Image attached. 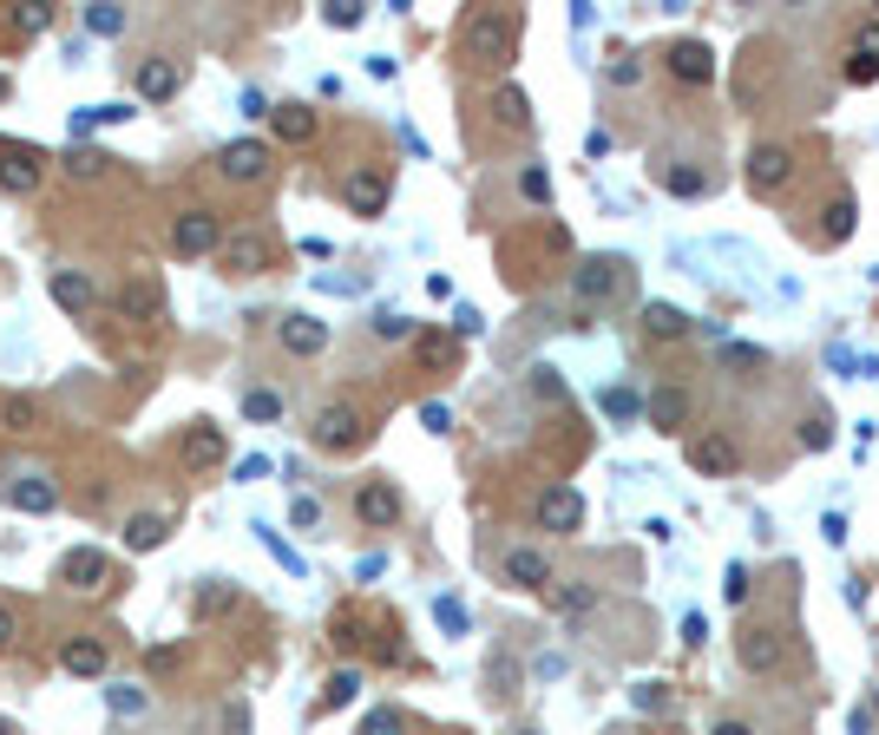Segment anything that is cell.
<instances>
[{
    "label": "cell",
    "mask_w": 879,
    "mask_h": 735,
    "mask_svg": "<svg viewBox=\"0 0 879 735\" xmlns=\"http://www.w3.org/2000/svg\"><path fill=\"white\" fill-rule=\"evenodd\" d=\"M545 598H552V611H558V618H585V611L598 605V592H591V585H552Z\"/></svg>",
    "instance_id": "cell-34"
},
{
    "label": "cell",
    "mask_w": 879,
    "mask_h": 735,
    "mask_svg": "<svg viewBox=\"0 0 879 735\" xmlns=\"http://www.w3.org/2000/svg\"><path fill=\"white\" fill-rule=\"evenodd\" d=\"M217 171H223L230 184H256V177L269 171V145H263V138H230V145L217 151Z\"/></svg>",
    "instance_id": "cell-13"
},
{
    "label": "cell",
    "mask_w": 879,
    "mask_h": 735,
    "mask_svg": "<svg viewBox=\"0 0 879 735\" xmlns=\"http://www.w3.org/2000/svg\"><path fill=\"white\" fill-rule=\"evenodd\" d=\"M118 302H125V315H131V322H158V309H164V289H158L151 276H131Z\"/></svg>",
    "instance_id": "cell-30"
},
{
    "label": "cell",
    "mask_w": 879,
    "mask_h": 735,
    "mask_svg": "<svg viewBox=\"0 0 879 735\" xmlns=\"http://www.w3.org/2000/svg\"><path fill=\"white\" fill-rule=\"evenodd\" d=\"M854 237V197L841 191V197H828V210H821V223H814V243H828V250H841Z\"/></svg>",
    "instance_id": "cell-27"
},
{
    "label": "cell",
    "mask_w": 879,
    "mask_h": 735,
    "mask_svg": "<svg viewBox=\"0 0 879 735\" xmlns=\"http://www.w3.org/2000/svg\"><path fill=\"white\" fill-rule=\"evenodd\" d=\"M663 72H670L676 85H709V79H716L709 39H670V46H663Z\"/></svg>",
    "instance_id": "cell-9"
},
{
    "label": "cell",
    "mask_w": 879,
    "mask_h": 735,
    "mask_svg": "<svg viewBox=\"0 0 879 735\" xmlns=\"http://www.w3.org/2000/svg\"><path fill=\"white\" fill-rule=\"evenodd\" d=\"M355 690H361V670H335V677H328V690H322V710H348V703H355Z\"/></svg>",
    "instance_id": "cell-38"
},
{
    "label": "cell",
    "mask_w": 879,
    "mask_h": 735,
    "mask_svg": "<svg viewBox=\"0 0 879 735\" xmlns=\"http://www.w3.org/2000/svg\"><path fill=\"white\" fill-rule=\"evenodd\" d=\"M493 118H499V131H525L532 125V99L519 85H499L493 92Z\"/></svg>",
    "instance_id": "cell-31"
},
{
    "label": "cell",
    "mask_w": 879,
    "mask_h": 735,
    "mask_svg": "<svg viewBox=\"0 0 879 735\" xmlns=\"http://www.w3.org/2000/svg\"><path fill=\"white\" fill-rule=\"evenodd\" d=\"M414 355H420L427 368H453V361H460V342H453V335H440V329H427V335L414 342Z\"/></svg>",
    "instance_id": "cell-33"
},
{
    "label": "cell",
    "mask_w": 879,
    "mask_h": 735,
    "mask_svg": "<svg viewBox=\"0 0 879 735\" xmlns=\"http://www.w3.org/2000/svg\"><path fill=\"white\" fill-rule=\"evenodd\" d=\"M604 414H611V421H637V414H644V401H637V394H624V388H604Z\"/></svg>",
    "instance_id": "cell-45"
},
{
    "label": "cell",
    "mask_w": 879,
    "mask_h": 735,
    "mask_svg": "<svg viewBox=\"0 0 879 735\" xmlns=\"http://www.w3.org/2000/svg\"><path fill=\"white\" fill-rule=\"evenodd\" d=\"M736 657H742V670H755V677L782 670V631H768V624H742Z\"/></svg>",
    "instance_id": "cell-16"
},
{
    "label": "cell",
    "mask_w": 879,
    "mask_h": 735,
    "mask_svg": "<svg viewBox=\"0 0 879 735\" xmlns=\"http://www.w3.org/2000/svg\"><path fill=\"white\" fill-rule=\"evenodd\" d=\"M59 670L66 677H105V638H66L59 644Z\"/></svg>",
    "instance_id": "cell-24"
},
{
    "label": "cell",
    "mask_w": 879,
    "mask_h": 735,
    "mask_svg": "<svg viewBox=\"0 0 879 735\" xmlns=\"http://www.w3.org/2000/svg\"><path fill=\"white\" fill-rule=\"evenodd\" d=\"M519 197H525V204H545V197H552V177H545L539 164H525V171H519Z\"/></svg>",
    "instance_id": "cell-43"
},
{
    "label": "cell",
    "mask_w": 879,
    "mask_h": 735,
    "mask_svg": "<svg viewBox=\"0 0 879 735\" xmlns=\"http://www.w3.org/2000/svg\"><path fill=\"white\" fill-rule=\"evenodd\" d=\"M355 519L374 526V532L401 526V486H388V480H361V486H355Z\"/></svg>",
    "instance_id": "cell-12"
},
{
    "label": "cell",
    "mask_w": 879,
    "mask_h": 735,
    "mask_svg": "<svg viewBox=\"0 0 879 735\" xmlns=\"http://www.w3.org/2000/svg\"><path fill=\"white\" fill-rule=\"evenodd\" d=\"M230 598H236V592H230V585H223V578H210V585H204V592H197V618H210V611H223V605H230Z\"/></svg>",
    "instance_id": "cell-48"
},
{
    "label": "cell",
    "mask_w": 879,
    "mask_h": 735,
    "mask_svg": "<svg viewBox=\"0 0 879 735\" xmlns=\"http://www.w3.org/2000/svg\"><path fill=\"white\" fill-rule=\"evenodd\" d=\"M171 250H177V256H217V250H223L217 210H177V217H171Z\"/></svg>",
    "instance_id": "cell-7"
},
{
    "label": "cell",
    "mask_w": 879,
    "mask_h": 735,
    "mask_svg": "<svg viewBox=\"0 0 879 735\" xmlns=\"http://www.w3.org/2000/svg\"><path fill=\"white\" fill-rule=\"evenodd\" d=\"M742 177H749V191L755 197H782L788 184H795V145H755L749 151V164H742Z\"/></svg>",
    "instance_id": "cell-3"
},
{
    "label": "cell",
    "mask_w": 879,
    "mask_h": 735,
    "mask_svg": "<svg viewBox=\"0 0 879 735\" xmlns=\"http://www.w3.org/2000/svg\"><path fill=\"white\" fill-rule=\"evenodd\" d=\"M118 118H131V105H79V112H72V138H85V131H99V125H118Z\"/></svg>",
    "instance_id": "cell-35"
},
{
    "label": "cell",
    "mask_w": 879,
    "mask_h": 735,
    "mask_svg": "<svg viewBox=\"0 0 879 735\" xmlns=\"http://www.w3.org/2000/svg\"><path fill=\"white\" fill-rule=\"evenodd\" d=\"M388 197H394V177H388L381 164H355V171L342 177V204H348L355 217H381Z\"/></svg>",
    "instance_id": "cell-6"
},
{
    "label": "cell",
    "mask_w": 879,
    "mask_h": 735,
    "mask_svg": "<svg viewBox=\"0 0 879 735\" xmlns=\"http://www.w3.org/2000/svg\"><path fill=\"white\" fill-rule=\"evenodd\" d=\"M105 703H112L118 716H138V710H144V690H138V684H105Z\"/></svg>",
    "instance_id": "cell-41"
},
{
    "label": "cell",
    "mask_w": 879,
    "mask_h": 735,
    "mask_svg": "<svg viewBox=\"0 0 879 735\" xmlns=\"http://www.w3.org/2000/svg\"><path fill=\"white\" fill-rule=\"evenodd\" d=\"M624 283H631V263H624V256H585V263H578V276H571L578 302H617V296H624Z\"/></svg>",
    "instance_id": "cell-5"
},
{
    "label": "cell",
    "mask_w": 879,
    "mask_h": 735,
    "mask_svg": "<svg viewBox=\"0 0 879 735\" xmlns=\"http://www.w3.org/2000/svg\"><path fill=\"white\" fill-rule=\"evenodd\" d=\"M532 394H539V401H565V381H558V368H545V361H539V368H532Z\"/></svg>",
    "instance_id": "cell-47"
},
{
    "label": "cell",
    "mask_w": 879,
    "mask_h": 735,
    "mask_svg": "<svg viewBox=\"0 0 879 735\" xmlns=\"http://www.w3.org/2000/svg\"><path fill=\"white\" fill-rule=\"evenodd\" d=\"M59 585H72V592H99V585H112V565H105V552H92V545H72V552L59 559Z\"/></svg>",
    "instance_id": "cell-18"
},
{
    "label": "cell",
    "mask_w": 879,
    "mask_h": 735,
    "mask_svg": "<svg viewBox=\"0 0 879 735\" xmlns=\"http://www.w3.org/2000/svg\"><path fill=\"white\" fill-rule=\"evenodd\" d=\"M177 85H184V66L177 59H144L138 66V99L164 105V99H177Z\"/></svg>",
    "instance_id": "cell-23"
},
{
    "label": "cell",
    "mask_w": 879,
    "mask_h": 735,
    "mask_svg": "<svg viewBox=\"0 0 879 735\" xmlns=\"http://www.w3.org/2000/svg\"><path fill=\"white\" fill-rule=\"evenodd\" d=\"M7 644H13V611L0 605V651H7Z\"/></svg>",
    "instance_id": "cell-56"
},
{
    "label": "cell",
    "mask_w": 879,
    "mask_h": 735,
    "mask_svg": "<svg viewBox=\"0 0 879 735\" xmlns=\"http://www.w3.org/2000/svg\"><path fill=\"white\" fill-rule=\"evenodd\" d=\"M460 53L479 72H506L512 53H519V13L512 7H473L466 26H460Z\"/></svg>",
    "instance_id": "cell-1"
},
{
    "label": "cell",
    "mask_w": 879,
    "mask_h": 735,
    "mask_svg": "<svg viewBox=\"0 0 879 735\" xmlns=\"http://www.w3.org/2000/svg\"><path fill=\"white\" fill-rule=\"evenodd\" d=\"M525 735H532V730H525Z\"/></svg>",
    "instance_id": "cell-60"
},
{
    "label": "cell",
    "mask_w": 879,
    "mask_h": 735,
    "mask_svg": "<svg viewBox=\"0 0 879 735\" xmlns=\"http://www.w3.org/2000/svg\"><path fill=\"white\" fill-rule=\"evenodd\" d=\"M420 427H427V434H447V427H453L447 401H427V407H420Z\"/></svg>",
    "instance_id": "cell-50"
},
{
    "label": "cell",
    "mask_w": 879,
    "mask_h": 735,
    "mask_svg": "<svg viewBox=\"0 0 879 735\" xmlns=\"http://www.w3.org/2000/svg\"><path fill=\"white\" fill-rule=\"evenodd\" d=\"M361 735H407V716H401V710H374V716L361 723Z\"/></svg>",
    "instance_id": "cell-49"
},
{
    "label": "cell",
    "mask_w": 879,
    "mask_h": 735,
    "mask_svg": "<svg viewBox=\"0 0 879 735\" xmlns=\"http://www.w3.org/2000/svg\"><path fill=\"white\" fill-rule=\"evenodd\" d=\"M801 447H808V453L834 447V427H828V414H821V407H808V414H801Z\"/></svg>",
    "instance_id": "cell-40"
},
{
    "label": "cell",
    "mask_w": 879,
    "mask_h": 735,
    "mask_svg": "<svg viewBox=\"0 0 879 735\" xmlns=\"http://www.w3.org/2000/svg\"><path fill=\"white\" fill-rule=\"evenodd\" d=\"M289 519L309 532V526H322V506H315V499H296V506H289Z\"/></svg>",
    "instance_id": "cell-53"
},
{
    "label": "cell",
    "mask_w": 879,
    "mask_h": 735,
    "mask_svg": "<svg viewBox=\"0 0 879 735\" xmlns=\"http://www.w3.org/2000/svg\"><path fill=\"white\" fill-rule=\"evenodd\" d=\"M874 710H879V703H874Z\"/></svg>",
    "instance_id": "cell-61"
},
{
    "label": "cell",
    "mask_w": 879,
    "mask_h": 735,
    "mask_svg": "<svg viewBox=\"0 0 879 735\" xmlns=\"http://www.w3.org/2000/svg\"><path fill=\"white\" fill-rule=\"evenodd\" d=\"M506 578H512L519 592H552V559H545L539 545H512V552H506Z\"/></svg>",
    "instance_id": "cell-21"
},
{
    "label": "cell",
    "mask_w": 879,
    "mask_h": 735,
    "mask_svg": "<svg viewBox=\"0 0 879 735\" xmlns=\"http://www.w3.org/2000/svg\"><path fill=\"white\" fill-rule=\"evenodd\" d=\"M0 191L7 197H33L39 191V158L33 151H0Z\"/></svg>",
    "instance_id": "cell-26"
},
{
    "label": "cell",
    "mask_w": 879,
    "mask_h": 735,
    "mask_svg": "<svg viewBox=\"0 0 879 735\" xmlns=\"http://www.w3.org/2000/svg\"><path fill=\"white\" fill-rule=\"evenodd\" d=\"M13 26H20V33H46V26H53V7L26 0V7H13Z\"/></svg>",
    "instance_id": "cell-42"
},
{
    "label": "cell",
    "mask_w": 879,
    "mask_h": 735,
    "mask_svg": "<svg viewBox=\"0 0 879 735\" xmlns=\"http://www.w3.org/2000/svg\"><path fill=\"white\" fill-rule=\"evenodd\" d=\"M716 735H749V723H722Z\"/></svg>",
    "instance_id": "cell-57"
},
{
    "label": "cell",
    "mask_w": 879,
    "mask_h": 735,
    "mask_svg": "<svg viewBox=\"0 0 879 735\" xmlns=\"http://www.w3.org/2000/svg\"><path fill=\"white\" fill-rule=\"evenodd\" d=\"M0 735H20V730H13V723H0Z\"/></svg>",
    "instance_id": "cell-59"
},
{
    "label": "cell",
    "mask_w": 879,
    "mask_h": 735,
    "mask_svg": "<svg viewBox=\"0 0 879 735\" xmlns=\"http://www.w3.org/2000/svg\"><path fill=\"white\" fill-rule=\"evenodd\" d=\"M171 539V519L164 513H131L125 519V552H158Z\"/></svg>",
    "instance_id": "cell-29"
},
{
    "label": "cell",
    "mask_w": 879,
    "mask_h": 735,
    "mask_svg": "<svg viewBox=\"0 0 879 735\" xmlns=\"http://www.w3.org/2000/svg\"><path fill=\"white\" fill-rule=\"evenodd\" d=\"M276 342H282L289 355H302V361H309V355H322V348H328V322H315L309 309H289V315L276 322Z\"/></svg>",
    "instance_id": "cell-14"
},
{
    "label": "cell",
    "mask_w": 879,
    "mask_h": 735,
    "mask_svg": "<svg viewBox=\"0 0 879 735\" xmlns=\"http://www.w3.org/2000/svg\"><path fill=\"white\" fill-rule=\"evenodd\" d=\"M722 592H729V605H749V565H729V585Z\"/></svg>",
    "instance_id": "cell-52"
},
{
    "label": "cell",
    "mask_w": 879,
    "mask_h": 735,
    "mask_svg": "<svg viewBox=\"0 0 879 735\" xmlns=\"http://www.w3.org/2000/svg\"><path fill=\"white\" fill-rule=\"evenodd\" d=\"M847 79L854 85H874L879 79V20H860V33L847 46Z\"/></svg>",
    "instance_id": "cell-22"
},
{
    "label": "cell",
    "mask_w": 879,
    "mask_h": 735,
    "mask_svg": "<svg viewBox=\"0 0 879 735\" xmlns=\"http://www.w3.org/2000/svg\"><path fill=\"white\" fill-rule=\"evenodd\" d=\"M0 499H7L13 513H53V506H59V480H53L46 467H20V473L0 486Z\"/></svg>",
    "instance_id": "cell-8"
},
{
    "label": "cell",
    "mask_w": 879,
    "mask_h": 735,
    "mask_svg": "<svg viewBox=\"0 0 879 735\" xmlns=\"http://www.w3.org/2000/svg\"><path fill=\"white\" fill-rule=\"evenodd\" d=\"M309 440L322 453H355V447H368V414L355 401H322L315 421H309Z\"/></svg>",
    "instance_id": "cell-2"
},
{
    "label": "cell",
    "mask_w": 879,
    "mask_h": 735,
    "mask_svg": "<svg viewBox=\"0 0 879 735\" xmlns=\"http://www.w3.org/2000/svg\"><path fill=\"white\" fill-rule=\"evenodd\" d=\"M46 289H53V302H59L66 315H92V309H99V283L79 276V269H53Z\"/></svg>",
    "instance_id": "cell-19"
},
{
    "label": "cell",
    "mask_w": 879,
    "mask_h": 735,
    "mask_svg": "<svg viewBox=\"0 0 879 735\" xmlns=\"http://www.w3.org/2000/svg\"><path fill=\"white\" fill-rule=\"evenodd\" d=\"M433 611H440V624H447V631H453V638H460V631H466V605H460V598H440V605H433Z\"/></svg>",
    "instance_id": "cell-51"
},
{
    "label": "cell",
    "mask_w": 879,
    "mask_h": 735,
    "mask_svg": "<svg viewBox=\"0 0 879 735\" xmlns=\"http://www.w3.org/2000/svg\"><path fill=\"white\" fill-rule=\"evenodd\" d=\"M690 414H696V401H690L683 388H650V401H644V421H650L657 434H683Z\"/></svg>",
    "instance_id": "cell-17"
},
{
    "label": "cell",
    "mask_w": 879,
    "mask_h": 735,
    "mask_svg": "<svg viewBox=\"0 0 879 735\" xmlns=\"http://www.w3.org/2000/svg\"><path fill=\"white\" fill-rule=\"evenodd\" d=\"M79 20H85V33H99V39H112V33H125V7H105V0H92V7L79 13Z\"/></svg>",
    "instance_id": "cell-36"
},
{
    "label": "cell",
    "mask_w": 879,
    "mask_h": 735,
    "mask_svg": "<svg viewBox=\"0 0 879 735\" xmlns=\"http://www.w3.org/2000/svg\"><path fill=\"white\" fill-rule=\"evenodd\" d=\"M46 427V407H39V394H26V388H13V394H0V434H39Z\"/></svg>",
    "instance_id": "cell-20"
},
{
    "label": "cell",
    "mask_w": 879,
    "mask_h": 735,
    "mask_svg": "<svg viewBox=\"0 0 879 735\" xmlns=\"http://www.w3.org/2000/svg\"><path fill=\"white\" fill-rule=\"evenodd\" d=\"M374 335H381V342H407V335H414V322H407L401 309H381V315H374Z\"/></svg>",
    "instance_id": "cell-44"
},
{
    "label": "cell",
    "mask_w": 879,
    "mask_h": 735,
    "mask_svg": "<svg viewBox=\"0 0 879 735\" xmlns=\"http://www.w3.org/2000/svg\"><path fill=\"white\" fill-rule=\"evenodd\" d=\"M177 460H184L190 473H210V467H223V460H230V440H223V427H210V421H190V427H184V440H177Z\"/></svg>",
    "instance_id": "cell-11"
},
{
    "label": "cell",
    "mask_w": 879,
    "mask_h": 735,
    "mask_svg": "<svg viewBox=\"0 0 879 735\" xmlns=\"http://www.w3.org/2000/svg\"><path fill=\"white\" fill-rule=\"evenodd\" d=\"M637 322H644V335H650V342H683V335H690V315H683L676 302H644V315H637Z\"/></svg>",
    "instance_id": "cell-28"
},
{
    "label": "cell",
    "mask_w": 879,
    "mask_h": 735,
    "mask_svg": "<svg viewBox=\"0 0 879 735\" xmlns=\"http://www.w3.org/2000/svg\"><path fill=\"white\" fill-rule=\"evenodd\" d=\"M663 191H670V197H709L716 177H709L703 164H670V171H663Z\"/></svg>",
    "instance_id": "cell-32"
},
{
    "label": "cell",
    "mask_w": 879,
    "mask_h": 735,
    "mask_svg": "<svg viewBox=\"0 0 879 735\" xmlns=\"http://www.w3.org/2000/svg\"><path fill=\"white\" fill-rule=\"evenodd\" d=\"M269 131H276L282 145H309V138H315V112H309L302 99H289V105H269Z\"/></svg>",
    "instance_id": "cell-25"
},
{
    "label": "cell",
    "mask_w": 879,
    "mask_h": 735,
    "mask_svg": "<svg viewBox=\"0 0 879 735\" xmlns=\"http://www.w3.org/2000/svg\"><path fill=\"white\" fill-rule=\"evenodd\" d=\"M217 269H223V276H263V269H269V237H263V230H236V237H223Z\"/></svg>",
    "instance_id": "cell-10"
},
{
    "label": "cell",
    "mask_w": 879,
    "mask_h": 735,
    "mask_svg": "<svg viewBox=\"0 0 879 735\" xmlns=\"http://www.w3.org/2000/svg\"><path fill=\"white\" fill-rule=\"evenodd\" d=\"M256 532H263V545H269V552H276V559H282V565H289V572H302V559H296V552H289V545H282V539H276V532H269V526H256Z\"/></svg>",
    "instance_id": "cell-54"
},
{
    "label": "cell",
    "mask_w": 879,
    "mask_h": 735,
    "mask_svg": "<svg viewBox=\"0 0 879 735\" xmlns=\"http://www.w3.org/2000/svg\"><path fill=\"white\" fill-rule=\"evenodd\" d=\"M236 480H269V460H263V453H250V460H236Z\"/></svg>",
    "instance_id": "cell-55"
},
{
    "label": "cell",
    "mask_w": 879,
    "mask_h": 735,
    "mask_svg": "<svg viewBox=\"0 0 879 735\" xmlns=\"http://www.w3.org/2000/svg\"><path fill=\"white\" fill-rule=\"evenodd\" d=\"M7 92H13V79H7V72H0V99H7Z\"/></svg>",
    "instance_id": "cell-58"
},
{
    "label": "cell",
    "mask_w": 879,
    "mask_h": 735,
    "mask_svg": "<svg viewBox=\"0 0 879 735\" xmlns=\"http://www.w3.org/2000/svg\"><path fill=\"white\" fill-rule=\"evenodd\" d=\"M105 164H112V158L92 151V145H72V151H66V177H99Z\"/></svg>",
    "instance_id": "cell-39"
},
{
    "label": "cell",
    "mask_w": 879,
    "mask_h": 735,
    "mask_svg": "<svg viewBox=\"0 0 879 735\" xmlns=\"http://www.w3.org/2000/svg\"><path fill=\"white\" fill-rule=\"evenodd\" d=\"M361 13H368L361 0H328V7H322V20H328V26H361Z\"/></svg>",
    "instance_id": "cell-46"
},
{
    "label": "cell",
    "mask_w": 879,
    "mask_h": 735,
    "mask_svg": "<svg viewBox=\"0 0 879 735\" xmlns=\"http://www.w3.org/2000/svg\"><path fill=\"white\" fill-rule=\"evenodd\" d=\"M243 421H256V427H263V421H282V394H276V388H250V394H243Z\"/></svg>",
    "instance_id": "cell-37"
},
{
    "label": "cell",
    "mask_w": 879,
    "mask_h": 735,
    "mask_svg": "<svg viewBox=\"0 0 879 735\" xmlns=\"http://www.w3.org/2000/svg\"><path fill=\"white\" fill-rule=\"evenodd\" d=\"M690 467L703 473V480H736L742 473V447H736V434H722V427H703V434H690Z\"/></svg>",
    "instance_id": "cell-4"
},
{
    "label": "cell",
    "mask_w": 879,
    "mask_h": 735,
    "mask_svg": "<svg viewBox=\"0 0 879 735\" xmlns=\"http://www.w3.org/2000/svg\"><path fill=\"white\" fill-rule=\"evenodd\" d=\"M539 526H545V532H578V526H585V499H578V486H565V480L545 486V493H539Z\"/></svg>",
    "instance_id": "cell-15"
}]
</instances>
